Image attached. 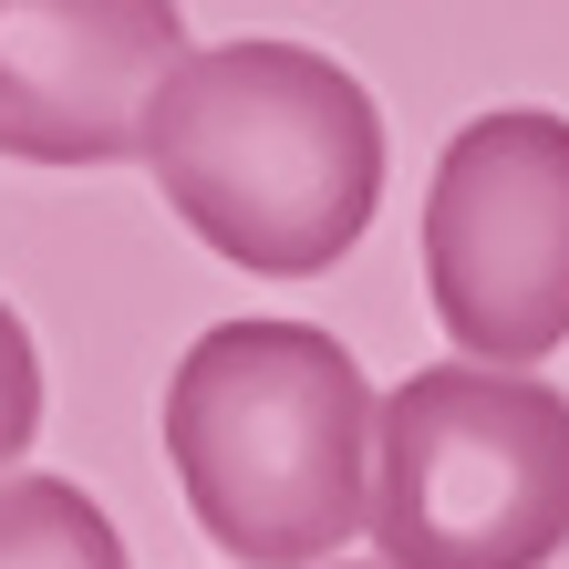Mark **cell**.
I'll list each match as a JSON object with an SVG mask.
<instances>
[{
  "label": "cell",
  "instance_id": "cell-1",
  "mask_svg": "<svg viewBox=\"0 0 569 569\" xmlns=\"http://www.w3.org/2000/svg\"><path fill=\"white\" fill-rule=\"evenodd\" d=\"M146 177L187 239L259 280H321L383 208V114L311 42H208L146 124Z\"/></svg>",
  "mask_w": 569,
  "mask_h": 569
},
{
  "label": "cell",
  "instance_id": "cell-2",
  "mask_svg": "<svg viewBox=\"0 0 569 569\" xmlns=\"http://www.w3.org/2000/svg\"><path fill=\"white\" fill-rule=\"evenodd\" d=\"M166 466L239 569H321L373 518V383L311 321H208L166 373Z\"/></svg>",
  "mask_w": 569,
  "mask_h": 569
},
{
  "label": "cell",
  "instance_id": "cell-3",
  "mask_svg": "<svg viewBox=\"0 0 569 569\" xmlns=\"http://www.w3.org/2000/svg\"><path fill=\"white\" fill-rule=\"evenodd\" d=\"M383 569H549L569 549V393L497 362H425L373 405Z\"/></svg>",
  "mask_w": 569,
  "mask_h": 569
},
{
  "label": "cell",
  "instance_id": "cell-4",
  "mask_svg": "<svg viewBox=\"0 0 569 569\" xmlns=\"http://www.w3.org/2000/svg\"><path fill=\"white\" fill-rule=\"evenodd\" d=\"M425 300L466 362L528 373L569 342V114L456 124L425 187Z\"/></svg>",
  "mask_w": 569,
  "mask_h": 569
},
{
  "label": "cell",
  "instance_id": "cell-5",
  "mask_svg": "<svg viewBox=\"0 0 569 569\" xmlns=\"http://www.w3.org/2000/svg\"><path fill=\"white\" fill-rule=\"evenodd\" d=\"M177 0H0V156L124 166L187 62Z\"/></svg>",
  "mask_w": 569,
  "mask_h": 569
},
{
  "label": "cell",
  "instance_id": "cell-6",
  "mask_svg": "<svg viewBox=\"0 0 569 569\" xmlns=\"http://www.w3.org/2000/svg\"><path fill=\"white\" fill-rule=\"evenodd\" d=\"M0 569H136L73 477H0Z\"/></svg>",
  "mask_w": 569,
  "mask_h": 569
},
{
  "label": "cell",
  "instance_id": "cell-7",
  "mask_svg": "<svg viewBox=\"0 0 569 569\" xmlns=\"http://www.w3.org/2000/svg\"><path fill=\"white\" fill-rule=\"evenodd\" d=\"M31 435H42V352H31V321L0 300V477Z\"/></svg>",
  "mask_w": 569,
  "mask_h": 569
},
{
  "label": "cell",
  "instance_id": "cell-8",
  "mask_svg": "<svg viewBox=\"0 0 569 569\" xmlns=\"http://www.w3.org/2000/svg\"><path fill=\"white\" fill-rule=\"evenodd\" d=\"M321 569H383V559H321Z\"/></svg>",
  "mask_w": 569,
  "mask_h": 569
}]
</instances>
